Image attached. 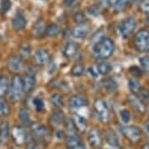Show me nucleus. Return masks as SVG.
Wrapping results in <instances>:
<instances>
[{"label": "nucleus", "instance_id": "obj_1", "mask_svg": "<svg viewBox=\"0 0 149 149\" xmlns=\"http://www.w3.org/2000/svg\"><path fill=\"white\" fill-rule=\"evenodd\" d=\"M114 49L115 46L111 39L102 38V40L95 43L94 48H93V51H94V54L97 58L105 60V58L111 57L114 52Z\"/></svg>", "mask_w": 149, "mask_h": 149}, {"label": "nucleus", "instance_id": "obj_2", "mask_svg": "<svg viewBox=\"0 0 149 149\" xmlns=\"http://www.w3.org/2000/svg\"><path fill=\"white\" fill-rule=\"evenodd\" d=\"M9 97L10 100L13 102H18L21 100V98L24 94V84H22V78L19 75H14L12 80L10 82L9 88Z\"/></svg>", "mask_w": 149, "mask_h": 149}, {"label": "nucleus", "instance_id": "obj_3", "mask_svg": "<svg viewBox=\"0 0 149 149\" xmlns=\"http://www.w3.org/2000/svg\"><path fill=\"white\" fill-rule=\"evenodd\" d=\"M134 43L139 52H149V30L145 29L139 30L134 36Z\"/></svg>", "mask_w": 149, "mask_h": 149}, {"label": "nucleus", "instance_id": "obj_4", "mask_svg": "<svg viewBox=\"0 0 149 149\" xmlns=\"http://www.w3.org/2000/svg\"><path fill=\"white\" fill-rule=\"evenodd\" d=\"M94 110L102 123H106L109 119V109L104 100L102 98H97L94 102Z\"/></svg>", "mask_w": 149, "mask_h": 149}, {"label": "nucleus", "instance_id": "obj_5", "mask_svg": "<svg viewBox=\"0 0 149 149\" xmlns=\"http://www.w3.org/2000/svg\"><path fill=\"white\" fill-rule=\"evenodd\" d=\"M136 19L133 17H129L123 19L119 24V32L123 37H128L129 35H131L134 32V30L136 29Z\"/></svg>", "mask_w": 149, "mask_h": 149}, {"label": "nucleus", "instance_id": "obj_6", "mask_svg": "<svg viewBox=\"0 0 149 149\" xmlns=\"http://www.w3.org/2000/svg\"><path fill=\"white\" fill-rule=\"evenodd\" d=\"M120 131L132 142H139L141 139V132L136 126H121Z\"/></svg>", "mask_w": 149, "mask_h": 149}, {"label": "nucleus", "instance_id": "obj_7", "mask_svg": "<svg viewBox=\"0 0 149 149\" xmlns=\"http://www.w3.org/2000/svg\"><path fill=\"white\" fill-rule=\"evenodd\" d=\"M30 127V131L33 134L36 139H41V140H47L50 137V133L48 131V129L45 127L44 125H42L40 123L37 122H33L31 123Z\"/></svg>", "mask_w": 149, "mask_h": 149}, {"label": "nucleus", "instance_id": "obj_8", "mask_svg": "<svg viewBox=\"0 0 149 149\" xmlns=\"http://www.w3.org/2000/svg\"><path fill=\"white\" fill-rule=\"evenodd\" d=\"M88 141H89L90 144H91L92 147H95V148H97L102 145V136H100V133L97 129L92 128L91 130L89 131Z\"/></svg>", "mask_w": 149, "mask_h": 149}, {"label": "nucleus", "instance_id": "obj_9", "mask_svg": "<svg viewBox=\"0 0 149 149\" xmlns=\"http://www.w3.org/2000/svg\"><path fill=\"white\" fill-rule=\"evenodd\" d=\"M89 30L90 24L86 22H82L74 26V29L72 30V34L76 38H85L88 35Z\"/></svg>", "mask_w": 149, "mask_h": 149}, {"label": "nucleus", "instance_id": "obj_10", "mask_svg": "<svg viewBox=\"0 0 149 149\" xmlns=\"http://www.w3.org/2000/svg\"><path fill=\"white\" fill-rule=\"evenodd\" d=\"M88 104V100L84 95H74L69 98L68 100V106L71 109H78L81 107H84Z\"/></svg>", "mask_w": 149, "mask_h": 149}, {"label": "nucleus", "instance_id": "obj_11", "mask_svg": "<svg viewBox=\"0 0 149 149\" xmlns=\"http://www.w3.org/2000/svg\"><path fill=\"white\" fill-rule=\"evenodd\" d=\"M7 65L11 71L18 72L21 71L22 67H24V61H22V58L19 57V56H12V57L8 58Z\"/></svg>", "mask_w": 149, "mask_h": 149}, {"label": "nucleus", "instance_id": "obj_12", "mask_svg": "<svg viewBox=\"0 0 149 149\" xmlns=\"http://www.w3.org/2000/svg\"><path fill=\"white\" fill-rule=\"evenodd\" d=\"M36 79L34 74L31 72H27L22 78V84H24V93H30L33 91L35 87Z\"/></svg>", "mask_w": 149, "mask_h": 149}, {"label": "nucleus", "instance_id": "obj_13", "mask_svg": "<svg viewBox=\"0 0 149 149\" xmlns=\"http://www.w3.org/2000/svg\"><path fill=\"white\" fill-rule=\"evenodd\" d=\"M12 136L18 144H22L26 141V134L19 126H15L12 129Z\"/></svg>", "mask_w": 149, "mask_h": 149}, {"label": "nucleus", "instance_id": "obj_14", "mask_svg": "<svg viewBox=\"0 0 149 149\" xmlns=\"http://www.w3.org/2000/svg\"><path fill=\"white\" fill-rule=\"evenodd\" d=\"M66 148L67 149H86L85 145L79 137L76 136H68L66 137Z\"/></svg>", "mask_w": 149, "mask_h": 149}, {"label": "nucleus", "instance_id": "obj_15", "mask_svg": "<svg viewBox=\"0 0 149 149\" xmlns=\"http://www.w3.org/2000/svg\"><path fill=\"white\" fill-rule=\"evenodd\" d=\"M71 122L77 131H79V132H85L86 131L87 121L84 117L80 116V115H78L76 113H74L71 117Z\"/></svg>", "mask_w": 149, "mask_h": 149}, {"label": "nucleus", "instance_id": "obj_16", "mask_svg": "<svg viewBox=\"0 0 149 149\" xmlns=\"http://www.w3.org/2000/svg\"><path fill=\"white\" fill-rule=\"evenodd\" d=\"M26 21L21 12H18L12 19V26L15 30H22L24 29Z\"/></svg>", "mask_w": 149, "mask_h": 149}, {"label": "nucleus", "instance_id": "obj_17", "mask_svg": "<svg viewBox=\"0 0 149 149\" xmlns=\"http://www.w3.org/2000/svg\"><path fill=\"white\" fill-rule=\"evenodd\" d=\"M34 60L35 63L39 64V65H44V64H46L49 61V54L45 50L40 49L38 51H36L34 55Z\"/></svg>", "mask_w": 149, "mask_h": 149}, {"label": "nucleus", "instance_id": "obj_18", "mask_svg": "<svg viewBox=\"0 0 149 149\" xmlns=\"http://www.w3.org/2000/svg\"><path fill=\"white\" fill-rule=\"evenodd\" d=\"M78 51V45L75 42H68L63 49V55L67 58H71L75 56Z\"/></svg>", "mask_w": 149, "mask_h": 149}, {"label": "nucleus", "instance_id": "obj_19", "mask_svg": "<svg viewBox=\"0 0 149 149\" xmlns=\"http://www.w3.org/2000/svg\"><path fill=\"white\" fill-rule=\"evenodd\" d=\"M10 136V126L7 121H3L0 124V140L7 141Z\"/></svg>", "mask_w": 149, "mask_h": 149}, {"label": "nucleus", "instance_id": "obj_20", "mask_svg": "<svg viewBox=\"0 0 149 149\" xmlns=\"http://www.w3.org/2000/svg\"><path fill=\"white\" fill-rule=\"evenodd\" d=\"M128 100L130 102V103L132 104L134 108H136V110H139V112H143L145 110V106H144V103L141 102L140 100H139V97L134 95H130L128 97Z\"/></svg>", "mask_w": 149, "mask_h": 149}, {"label": "nucleus", "instance_id": "obj_21", "mask_svg": "<svg viewBox=\"0 0 149 149\" xmlns=\"http://www.w3.org/2000/svg\"><path fill=\"white\" fill-rule=\"evenodd\" d=\"M9 88H10L9 79L6 76H4V75H1L0 76V97H3L5 95L8 94Z\"/></svg>", "mask_w": 149, "mask_h": 149}, {"label": "nucleus", "instance_id": "obj_22", "mask_svg": "<svg viewBox=\"0 0 149 149\" xmlns=\"http://www.w3.org/2000/svg\"><path fill=\"white\" fill-rule=\"evenodd\" d=\"M46 32V26L42 19H38L33 26V34L35 36H41Z\"/></svg>", "mask_w": 149, "mask_h": 149}, {"label": "nucleus", "instance_id": "obj_23", "mask_svg": "<svg viewBox=\"0 0 149 149\" xmlns=\"http://www.w3.org/2000/svg\"><path fill=\"white\" fill-rule=\"evenodd\" d=\"M18 116H19V121L26 126H30L31 125V119H30V116H29V113L27 112L26 109L24 108H21L19 110V113H18Z\"/></svg>", "mask_w": 149, "mask_h": 149}, {"label": "nucleus", "instance_id": "obj_24", "mask_svg": "<svg viewBox=\"0 0 149 149\" xmlns=\"http://www.w3.org/2000/svg\"><path fill=\"white\" fill-rule=\"evenodd\" d=\"M64 115L61 110H56L53 112L51 116V123L54 126H60L61 123L63 122Z\"/></svg>", "mask_w": 149, "mask_h": 149}, {"label": "nucleus", "instance_id": "obj_25", "mask_svg": "<svg viewBox=\"0 0 149 149\" xmlns=\"http://www.w3.org/2000/svg\"><path fill=\"white\" fill-rule=\"evenodd\" d=\"M105 139L111 146L119 147V139L113 131H108L105 134Z\"/></svg>", "mask_w": 149, "mask_h": 149}, {"label": "nucleus", "instance_id": "obj_26", "mask_svg": "<svg viewBox=\"0 0 149 149\" xmlns=\"http://www.w3.org/2000/svg\"><path fill=\"white\" fill-rule=\"evenodd\" d=\"M102 85H103V88L109 93L115 92L118 88L117 83L115 82L113 79H111V78H107V79H105L102 82Z\"/></svg>", "mask_w": 149, "mask_h": 149}, {"label": "nucleus", "instance_id": "obj_27", "mask_svg": "<svg viewBox=\"0 0 149 149\" xmlns=\"http://www.w3.org/2000/svg\"><path fill=\"white\" fill-rule=\"evenodd\" d=\"M129 88H130V90H131L132 95H136L137 93L139 92V90L141 89V87H140L139 81H137L136 79H134V78H131V79H129Z\"/></svg>", "mask_w": 149, "mask_h": 149}, {"label": "nucleus", "instance_id": "obj_28", "mask_svg": "<svg viewBox=\"0 0 149 149\" xmlns=\"http://www.w3.org/2000/svg\"><path fill=\"white\" fill-rule=\"evenodd\" d=\"M97 68L98 73H100V74H102V75H106L111 71L112 67L110 64L108 63H106V61H102V63H100L97 65Z\"/></svg>", "mask_w": 149, "mask_h": 149}, {"label": "nucleus", "instance_id": "obj_29", "mask_svg": "<svg viewBox=\"0 0 149 149\" xmlns=\"http://www.w3.org/2000/svg\"><path fill=\"white\" fill-rule=\"evenodd\" d=\"M10 114V106L7 100L0 97V115L1 116H8Z\"/></svg>", "mask_w": 149, "mask_h": 149}, {"label": "nucleus", "instance_id": "obj_30", "mask_svg": "<svg viewBox=\"0 0 149 149\" xmlns=\"http://www.w3.org/2000/svg\"><path fill=\"white\" fill-rule=\"evenodd\" d=\"M84 71H85V67H84V64L81 63H75L71 68V74L73 76H76V77L83 75Z\"/></svg>", "mask_w": 149, "mask_h": 149}, {"label": "nucleus", "instance_id": "obj_31", "mask_svg": "<svg viewBox=\"0 0 149 149\" xmlns=\"http://www.w3.org/2000/svg\"><path fill=\"white\" fill-rule=\"evenodd\" d=\"M60 32V26L57 24H51L46 26V34L49 36H56Z\"/></svg>", "mask_w": 149, "mask_h": 149}, {"label": "nucleus", "instance_id": "obj_32", "mask_svg": "<svg viewBox=\"0 0 149 149\" xmlns=\"http://www.w3.org/2000/svg\"><path fill=\"white\" fill-rule=\"evenodd\" d=\"M136 97H139V100L143 103L149 102V92L146 89H140L139 92L137 93Z\"/></svg>", "mask_w": 149, "mask_h": 149}, {"label": "nucleus", "instance_id": "obj_33", "mask_svg": "<svg viewBox=\"0 0 149 149\" xmlns=\"http://www.w3.org/2000/svg\"><path fill=\"white\" fill-rule=\"evenodd\" d=\"M132 0H115L114 2V9L116 11H122L124 8L130 4Z\"/></svg>", "mask_w": 149, "mask_h": 149}, {"label": "nucleus", "instance_id": "obj_34", "mask_svg": "<svg viewBox=\"0 0 149 149\" xmlns=\"http://www.w3.org/2000/svg\"><path fill=\"white\" fill-rule=\"evenodd\" d=\"M51 100H52L53 104L56 105L57 107H61L63 104V100L61 94H54L52 95Z\"/></svg>", "mask_w": 149, "mask_h": 149}, {"label": "nucleus", "instance_id": "obj_35", "mask_svg": "<svg viewBox=\"0 0 149 149\" xmlns=\"http://www.w3.org/2000/svg\"><path fill=\"white\" fill-rule=\"evenodd\" d=\"M30 52H31V48L29 44H24L22 45L19 49V55H21V58H29L30 55Z\"/></svg>", "mask_w": 149, "mask_h": 149}, {"label": "nucleus", "instance_id": "obj_36", "mask_svg": "<svg viewBox=\"0 0 149 149\" xmlns=\"http://www.w3.org/2000/svg\"><path fill=\"white\" fill-rule=\"evenodd\" d=\"M139 63L143 70L146 72H149V56H144V57L140 58Z\"/></svg>", "mask_w": 149, "mask_h": 149}, {"label": "nucleus", "instance_id": "obj_37", "mask_svg": "<svg viewBox=\"0 0 149 149\" xmlns=\"http://www.w3.org/2000/svg\"><path fill=\"white\" fill-rule=\"evenodd\" d=\"M120 117H121V119H122V121L124 123L127 124L131 119V114L127 109H123V110L120 111Z\"/></svg>", "mask_w": 149, "mask_h": 149}, {"label": "nucleus", "instance_id": "obj_38", "mask_svg": "<svg viewBox=\"0 0 149 149\" xmlns=\"http://www.w3.org/2000/svg\"><path fill=\"white\" fill-rule=\"evenodd\" d=\"M33 104H34L36 110L41 111V110H43V109H44V102H43V100H42L41 98L35 97L34 100H33Z\"/></svg>", "mask_w": 149, "mask_h": 149}, {"label": "nucleus", "instance_id": "obj_39", "mask_svg": "<svg viewBox=\"0 0 149 149\" xmlns=\"http://www.w3.org/2000/svg\"><path fill=\"white\" fill-rule=\"evenodd\" d=\"M11 8V1L10 0H1V11L3 13H6Z\"/></svg>", "mask_w": 149, "mask_h": 149}, {"label": "nucleus", "instance_id": "obj_40", "mask_svg": "<svg viewBox=\"0 0 149 149\" xmlns=\"http://www.w3.org/2000/svg\"><path fill=\"white\" fill-rule=\"evenodd\" d=\"M140 9L142 12L149 15V0H142L140 3Z\"/></svg>", "mask_w": 149, "mask_h": 149}, {"label": "nucleus", "instance_id": "obj_41", "mask_svg": "<svg viewBox=\"0 0 149 149\" xmlns=\"http://www.w3.org/2000/svg\"><path fill=\"white\" fill-rule=\"evenodd\" d=\"M88 72H89V74H90V75H92V77H94V78H95V77H97V76H98L97 68V67H95V66L89 67Z\"/></svg>", "mask_w": 149, "mask_h": 149}, {"label": "nucleus", "instance_id": "obj_42", "mask_svg": "<svg viewBox=\"0 0 149 149\" xmlns=\"http://www.w3.org/2000/svg\"><path fill=\"white\" fill-rule=\"evenodd\" d=\"M75 1L76 0H63V5L66 7H70L75 3Z\"/></svg>", "mask_w": 149, "mask_h": 149}, {"label": "nucleus", "instance_id": "obj_43", "mask_svg": "<svg viewBox=\"0 0 149 149\" xmlns=\"http://www.w3.org/2000/svg\"><path fill=\"white\" fill-rule=\"evenodd\" d=\"M144 133L146 136L149 137V121H147V122L144 124Z\"/></svg>", "mask_w": 149, "mask_h": 149}, {"label": "nucleus", "instance_id": "obj_44", "mask_svg": "<svg viewBox=\"0 0 149 149\" xmlns=\"http://www.w3.org/2000/svg\"><path fill=\"white\" fill-rule=\"evenodd\" d=\"M26 149H40V148L36 144H34V143H29V144L26 145Z\"/></svg>", "mask_w": 149, "mask_h": 149}, {"label": "nucleus", "instance_id": "obj_45", "mask_svg": "<svg viewBox=\"0 0 149 149\" xmlns=\"http://www.w3.org/2000/svg\"><path fill=\"white\" fill-rule=\"evenodd\" d=\"M142 149H149V142L144 143L143 146H142Z\"/></svg>", "mask_w": 149, "mask_h": 149}, {"label": "nucleus", "instance_id": "obj_46", "mask_svg": "<svg viewBox=\"0 0 149 149\" xmlns=\"http://www.w3.org/2000/svg\"><path fill=\"white\" fill-rule=\"evenodd\" d=\"M146 22H147V24H149V15H147V18H146Z\"/></svg>", "mask_w": 149, "mask_h": 149}, {"label": "nucleus", "instance_id": "obj_47", "mask_svg": "<svg viewBox=\"0 0 149 149\" xmlns=\"http://www.w3.org/2000/svg\"><path fill=\"white\" fill-rule=\"evenodd\" d=\"M147 115H148V118H149V109H148V111H147Z\"/></svg>", "mask_w": 149, "mask_h": 149}, {"label": "nucleus", "instance_id": "obj_48", "mask_svg": "<svg viewBox=\"0 0 149 149\" xmlns=\"http://www.w3.org/2000/svg\"><path fill=\"white\" fill-rule=\"evenodd\" d=\"M8 149H15V148H13V147H10V148H8Z\"/></svg>", "mask_w": 149, "mask_h": 149}]
</instances>
